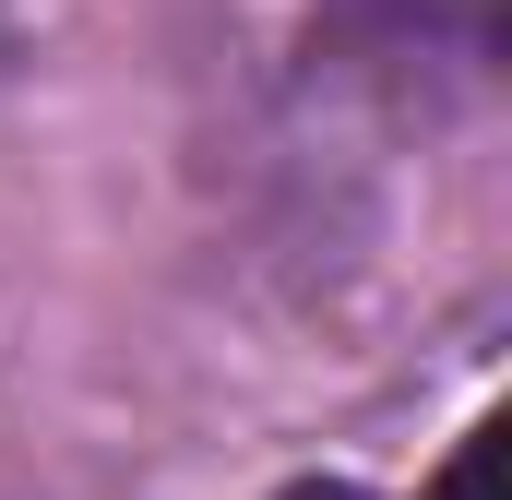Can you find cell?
I'll return each mask as SVG.
<instances>
[{
    "mask_svg": "<svg viewBox=\"0 0 512 500\" xmlns=\"http://www.w3.org/2000/svg\"><path fill=\"white\" fill-rule=\"evenodd\" d=\"M429 500H501V417H477V429L453 441V465H441Z\"/></svg>",
    "mask_w": 512,
    "mask_h": 500,
    "instance_id": "1",
    "label": "cell"
},
{
    "mask_svg": "<svg viewBox=\"0 0 512 500\" xmlns=\"http://www.w3.org/2000/svg\"><path fill=\"white\" fill-rule=\"evenodd\" d=\"M286 500H358V489H334V477H310V489H286Z\"/></svg>",
    "mask_w": 512,
    "mask_h": 500,
    "instance_id": "2",
    "label": "cell"
}]
</instances>
